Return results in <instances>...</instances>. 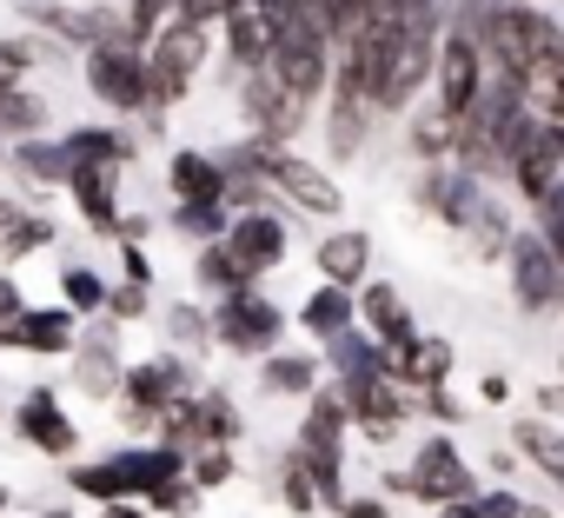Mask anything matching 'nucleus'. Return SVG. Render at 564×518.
I'll return each instance as SVG.
<instances>
[{
	"label": "nucleus",
	"instance_id": "f257e3e1",
	"mask_svg": "<svg viewBox=\"0 0 564 518\" xmlns=\"http://www.w3.org/2000/svg\"><path fill=\"white\" fill-rule=\"evenodd\" d=\"M265 67L279 74V87H286V94L319 100V87L333 80V28H326V14H319V0H306V8L279 28V47H272Z\"/></svg>",
	"mask_w": 564,
	"mask_h": 518
},
{
	"label": "nucleus",
	"instance_id": "f03ea898",
	"mask_svg": "<svg viewBox=\"0 0 564 518\" xmlns=\"http://www.w3.org/2000/svg\"><path fill=\"white\" fill-rule=\"evenodd\" d=\"M206 61H213V28L173 14V21L147 41V107H173V100L199 80Z\"/></svg>",
	"mask_w": 564,
	"mask_h": 518
},
{
	"label": "nucleus",
	"instance_id": "7ed1b4c3",
	"mask_svg": "<svg viewBox=\"0 0 564 518\" xmlns=\"http://www.w3.org/2000/svg\"><path fill=\"white\" fill-rule=\"evenodd\" d=\"M226 173H252V180H265V186H279L293 206H306V213H319V219H333L339 213V186L313 166V160H300V153H286V147H265V140H246L239 147V160L226 166Z\"/></svg>",
	"mask_w": 564,
	"mask_h": 518
},
{
	"label": "nucleus",
	"instance_id": "20e7f679",
	"mask_svg": "<svg viewBox=\"0 0 564 518\" xmlns=\"http://www.w3.org/2000/svg\"><path fill=\"white\" fill-rule=\"evenodd\" d=\"M392 492L425 498V505H465V498H478V478H471V465L458 458V445H452L445 432H425V439H419L412 472H399V478H392Z\"/></svg>",
	"mask_w": 564,
	"mask_h": 518
},
{
	"label": "nucleus",
	"instance_id": "39448f33",
	"mask_svg": "<svg viewBox=\"0 0 564 518\" xmlns=\"http://www.w3.org/2000/svg\"><path fill=\"white\" fill-rule=\"evenodd\" d=\"M518 100L538 127L564 133V34L551 21H538V34H531V54L518 67Z\"/></svg>",
	"mask_w": 564,
	"mask_h": 518
},
{
	"label": "nucleus",
	"instance_id": "423d86ee",
	"mask_svg": "<svg viewBox=\"0 0 564 518\" xmlns=\"http://www.w3.org/2000/svg\"><path fill=\"white\" fill-rule=\"evenodd\" d=\"M239 114H246L252 140H265V147H286V140H293V133L306 127L313 100L286 94V87H279V74H272V67H252V74H239Z\"/></svg>",
	"mask_w": 564,
	"mask_h": 518
},
{
	"label": "nucleus",
	"instance_id": "0eeeda50",
	"mask_svg": "<svg viewBox=\"0 0 564 518\" xmlns=\"http://www.w3.org/2000/svg\"><path fill=\"white\" fill-rule=\"evenodd\" d=\"M438 67V21H405L399 41H392V61H386V80H379V107H412L419 87L432 80Z\"/></svg>",
	"mask_w": 564,
	"mask_h": 518
},
{
	"label": "nucleus",
	"instance_id": "6e6552de",
	"mask_svg": "<svg viewBox=\"0 0 564 518\" xmlns=\"http://www.w3.org/2000/svg\"><path fill=\"white\" fill-rule=\"evenodd\" d=\"M87 87H94V100H107L120 114H140L147 107V47L107 34L100 47H87Z\"/></svg>",
	"mask_w": 564,
	"mask_h": 518
},
{
	"label": "nucleus",
	"instance_id": "1a4fd4ad",
	"mask_svg": "<svg viewBox=\"0 0 564 518\" xmlns=\"http://www.w3.org/2000/svg\"><path fill=\"white\" fill-rule=\"evenodd\" d=\"M425 199H432L458 233H471L478 252H498V246H505V219H498V206L485 199V186H478L471 173H432V180H425Z\"/></svg>",
	"mask_w": 564,
	"mask_h": 518
},
{
	"label": "nucleus",
	"instance_id": "9d476101",
	"mask_svg": "<svg viewBox=\"0 0 564 518\" xmlns=\"http://www.w3.org/2000/svg\"><path fill=\"white\" fill-rule=\"evenodd\" d=\"M279 326H286V320H279V306L259 300V293H232V300H219V313H213V339L232 346V353H252V359L272 353Z\"/></svg>",
	"mask_w": 564,
	"mask_h": 518
},
{
	"label": "nucleus",
	"instance_id": "9b49d317",
	"mask_svg": "<svg viewBox=\"0 0 564 518\" xmlns=\"http://www.w3.org/2000/svg\"><path fill=\"white\" fill-rule=\"evenodd\" d=\"M478 87H485V54H478L471 41L445 34V41H438V67H432V100H438L452 120H465L471 100H478Z\"/></svg>",
	"mask_w": 564,
	"mask_h": 518
},
{
	"label": "nucleus",
	"instance_id": "f8f14e48",
	"mask_svg": "<svg viewBox=\"0 0 564 518\" xmlns=\"http://www.w3.org/2000/svg\"><path fill=\"white\" fill-rule=\"evenodd\" d=\"M505 252H511V293H518V306H524V313L557 306V293H564V267L551 259V246L524 233V239H511Z\"/></svg>",
	"mask_w": 564,
	"mask_h": 518
},
{
	"label": "nucleus",
	"instance_id": "ddd939ff",
	"mask_svg": "<svg viewBox=\"0 0 564 518\" xmlns=\"http://www.w3.org/2000/svg\"><path fill=\"white\" fill-rule=\"evenodd\" d=\"M219 246L232 252V267H239L246 280H265L279 259H286V226H279L272 213H239Z\"/></svg>",
	"mask_w": 564,
	"mask_h": 518
},
{
	"label": "nucleus",
	"instance_id": "4468645a",
	"mask_svg": "<svg viewBox=\"0 0 564 518\" xmlns=\"http://www.w3.org/2000/svg\"><path fill=\"white\" fill-rule=\"evenodd\" d=\"M219 34H226V61H232L239 74L265 67V61H272V47H279V21L259 8V0H232L226 21H219Z\"/></svg>",
	"mask_w": 564,
	"mask_h": 518
},
{
	"label": "nucleus",
	"instance_id": "2eb2a0df",
	"mask_svg": "<svg viewBox=\"0 0 564 518\" xmlns=\"http://www.w3.org/2000/svg\"><path fill=\"white\" fill-rule=\"evenodd\" d=\"M366 133H372V94L359 87V74L333 67V107H326V140H333V153L352 160V153L366 147Z\"/></svg>",
	"mask_w": 564,
	"mask_h": 518
},
{
	"label": "nucleus",
	"instance_id": "dca6fc26",
	"mask_svg": "<svg viewBox=\"0 0 564 518\" xmlns=\"http://www.w3.org/2000/svg\"><path fill=\"white\" fill-rule=\"evenodd\" d=\"M107 465H113V478H120L127 498H147V505H153L166 485H180L186 452H173V445H133V452H113Z\"/></svg>",
	"mask_w": 564,
	"mask_h": 518
},
{
	"label": "nucleus",
	"instance_id": "f3484780",
	"mask_svg": "<svg viewBox=\"0 0 564 518\" xmlns=\"http://www.w3.org/2000/svg\"><path fill=\"white\" fill-rule=\"evenodd\" d=\"M313 267H319V287L352 293V287H366V280H372V239H366L359 226H339V233H326V239H319Z\"/></svg>",
	"mask_w": 564,
	"mask_h": 518
},
{
	"label": "nucleus",
	"instance_id": "a211bd4d",
	"mask_svg": "<svg viewBox=\"0 0 564 518\" xmlns=\"http://www.w3.org/2000/svg\"><path fill=\"white\" fill-rule=\"evenodd\" d=\"M14 432L34 445V452H54V458H67L74 445H80V432H74V419L61 412V399L47 392V386H34L28 399H21V412H14Z\"/></svg>",
	"mask_w": 564,
	"mask_h": 518
},
{
	"label": "nucleus",
	"instance_id": "6ab92c4d",
	"mask_svg": "<svg viewBox=\"0 0 564 518\" xmlns=\"http://www.w3.org/2000/svg\"><path fill=\"white\" fill-rule=\"evenodd\" d=\"M120 386H127V406H133V419L147 425V419H160L173 399H186V366H180V359H140V366H133Z\"/></svg>",
	"mask_w": 564,
	"mask_h": 518
},
{
	"label": "nucleus",
	"instance_id": "aec40b11",
	"mask_svg": "<svg viewBox=\"0 0 564 518\" xmlns=\"http://www.w3.org/2000/svg\"><path fill=\"white\" fill-rule=\"evenodd\" d=\"M359 320L372 326V346H379V353H399V346H412V339H419L412 306H405L386 280H366V287H359Z\"/></svg>",
	"mask_w": 564,
	"mask_h": 518
},
{
	"label": "nucleus",
	"instance_id": "412c9836",
	"mask_svg": "<svg viewBox=\"0 0 564 518\" xmlns=\"http://www.w3.org/2000/svg\"><path fill=\"white\" fill-rule=\"evenodd\" d=\"M67 193H74V206L87 213V226L107 239V233H127V219H120V193H113V166H80V173H67Z\"/></svg>",
	"mask_w": 564,
	"mask_h": 518
},
{
	"label": "nucleus",
	"instance_id": "4be33fe9",
	"mask_svg": "<svg viewBox=\"0 0 564 518\" xmlns=\"http://www.w3.org/2000/svg\"><path fill=\"white\" fill-rule=\"evenodd\" d=\"M386 373H392L399 386H412V392H438V386L452 379V346H445V339H412V346L386 353Z\"/></svg>",
	"mask_w": 564,
	"mask_h": 518
},
{
	"label": "nucleus",
	"instance_id": "5701e85b",
	"mask_svg": "<svg viewBox=\"0 0 564 518\" xmlns=\"http://www.w3.org/2000/svg\"><path fill=\"white\" fill-rule=\"evenodd\" d=\"M8 333H14V346H28V353H80V326H74L67 306H28Z\"/></svg>",
	"mask_w": 564,
	"mask_h": 518
},
{
	"label": "nucleus",
	"instance_id": "b1692460",
	"mask_svg": "<svg viewBox=\"0 0 564 518\" xmlns=\"http://www.w3.org/2000/svg\"><path fill=\"white\" fill-rule=\"evenodd\" d=\"M557 173H564V133L538 127V133H531V147L518 153L511 180H518V193H524V199H544V193L557 186Z\"/></svg>",
	"mask_w": 564,
	"mask_h": 518
},
{
	"label": "nucleus",
	"instance_id": "393cba45",
	"mask_svg": "<svg viewBox=\"0 0 564 518\" xmlns=\"http://www.w3.org/2000/svg\"><path fill=\"white\" fill-rule=\"evenodd\" d=\"M166 180H173V199H180V206H213V199H226V166H219L213 153H193V147L173 153V173H166Z\"/></svg>",
	"mask_w": 564,
	"mask_h": 518
},
{
	"label": "nucleus",
	"instance_id": "a878e982",
	"mask_svg": "<svg viewBox=\"0 0 564 518\" xmlns=\"http://www.w3.org/2000/svg\"><path fill=\"white\" fill-rule=\"evenodd\" d=\"M352 320H359V300H352V293H339V287H319V293L300 306V326H306V333H319L326 346H333V339H346V333H352Z\"/></svg>",
	"mask_w": 564,
	"mask_h": 518
},
{
	"label": "nucleus",
	"instance_id": "bb28decb",
	"mask_svg": "<svg viewBox=\"0 0 564 518\" xmlns=\"http://www.w3.org/2000/svg\"><path fill=\"white\" fill-rule=\"evenodd\" d=\"M120 153H127V140H120L113 127H80V133H67V140H61L67 173H80V166H113Z\"/></svg>",
	"mask_w": 564,
	"mask_h": 518
},
{
	"label": "nucleus",
	"instance_id": "cd10ccee",
	"mask_svg": "<svg viewBox=\"0 0 564 518\" xmlns=\"http://www.w3.org/2000/svg\"><path fill=\"white\" fill-rule=\"evenodd\" d=\"M511 439H518V452H524V458H531V465H538L551 485H564V432H557V425H544V419H524Z\"/></svg>",
	"mask_w": 564,
	"mask_h": 518
},
{
	"label": "nucleus",
	"instance_id": "c85d7f7f",
	"mask_svg": "<svg viewBox=\"0 0 564 518\" xmlns=\"http://www.w3.org/2000/svg\"><path fill=\"white\" fill-rule=\"evenodd\" d=\"M41 120H47V100H41V94H28V87L0 94V133H14V140H34V133H41Z\"/></svg>",
	"mask_w": 564,
	"mask_h": 518
},
{
	"label": "nucleus",
	"instance_id": "c756f323",
	"mask_svg": "<svg viewBox=\"0 0 564 518\" xmlns=\"http://www.w3.org/2000/svg\"><path fill=\"white\" fill-rule=\"evenodd\" d=\"M199 287H206V293H219V300L252 293V280L232 267V252H226V246H199Z\"/></svg>",
	"mask_w": 564,
	"mask_h": 518
},
{
	"label": "nucleus",
	"instance_id": "7c9ffc66",
	"mask_svg": "<svg viewBox=\"0 0 564 518\" xmlns=\"http://www.w3.org/2000/svg\"><path fill=\"white\" fill-rule=\"evenodd\" d=\"M14 166L28 173V180H41V186H67V160H61V140H21L14 147Z\"/></svg>",
	"mask_w": 564,
	"mask_h": 518
},
{
	"label": "nucleus",
	"instance_id": "2f4dec72",
	"mask_svg": "<svg viewBox=\"0 0 564 518\" xmlns=\"http://www.w3.org/2000/svg\"><path fill=\"white\" fill-rule=\"evenodd\" d=\"M452 140H458V120L432 100V107H419V120H412V147L419 153H452Z\"/></svg>",
	"mask_w": 564,
	"mask_h": 518
},
{
	"label": "nucleus",
	"instance_id": "473e14b6",
	"mask_svg": "<svg viewBox=\"0 0 564 518\" xmlns=\"http://www.w3.org/2000/svg\"><path fill=\"white\" fill-rule=\"evenodd\" d=\"M61 293H67V313H107V280L94 267H67Z\"/></svg>",
	"mask_w": 564,
	"mask_h": 518
},
{
	"label": "nucleus",
	"instance_id": "72a5a7b5",
	"mask_svg": "<svg viewBox=\"0 0 564 518\" xmlns=\"http://www.w3.org/2000/svg\"><path fill=\"white\" fill-rule=\"evenodd\" d=\"M113 379H120V373H113V333H107V339H87V346H80V386H87L94 399H107Z\"/></svg>",
	"mask_w": 564,
	"mask_h": 518
},
{
	"label": "nucleus",
	"instance_id": "f704fd0d",
	"mask_svg": "<svg viewBox=\"0 0 564 518\" xmlns=\"http://www.w3.org/2000/svg\"><path fill=\"white\" fill-rule=\"evenodd\" d=\"M173 226H180L186 239H206V246H219L232 219H226V199H213V206H180V213H173Z\"/></svg>",
	"mask_w": 564,
	"mask_h": 518
},
{
	"label": "nucleus",
	"instance_id": "c9c22d12",
	"mask_svg": "<svg viewBox=\"0 0 564 518\" xmlns=\"http://www.w3.org/2000/svg\"><path fill=\"white\" fill-rule=\"evenodd\" d=\"M265 386H272V392H313V386H319V366H313L306 353L265 359Z\"/></svg>",
	"mask_w": 564,
	"mask_h": 518
},
{
	"label": "nucleus",
	"instance_id": "e433bc0d",
	"mask_svg": "<svg viewBox=\"0 0 564 518\" xmlns=\"http://www.w3.org/2000/svg\"><path fill=\"white\" fill-rule=\"evenodd\" d=\"M538 239L551 246V259H557V267H564V180L538 199Z\"/></svg>",
	"mask_w": 564,
	"mask_h": 518
},
{
	"label": "nucleus",
	"instance_id": "4c0bfd02",
	"mask_svg": "<svg viewBox=\"0 0 564 518\" xmlns=\"http://www.w3.org/2000/svg\"><path fill=\"white\" fill-rule=\"evenodd\" d=\"M74 492H87V498H100V505H127V492H120V478H113V465H107V458L74 465Z\"/></svg>",
	"mask_w": 564,
	"mask_h": 518
},
{
	"label": "nucleus",
	"instance_id": "58836bf2",
	"mask_svg": "<svg viewBox=\"0 0 564 518\" xmlns=\"http://www.w3.org/2000/svg\"><path fill=\"white\" fill-rule=\"evenodd\" d=\"M232 478V452L226 445H206L199 458H193V492H213V485H226Z\"/></svg>",
	"mask_w": 564,
	"mask_h": 518
},
{
	"label": "nucleus",
	"instance_id": "ea45409f",
	"mask_svg": "<svg viewBox=\"0 0 564 518\" xmlns=\"http://www.w3.org/2000/svg\"><path fill=\"white\" fill-rule=\"evenodd\" d=\"M28 67H34V47L28 41H0V94H14L28 80Z\"/></svg>",
	"mask_w": 564,
	"mask_h": 518
},
{
	"label": "nucleus",
	"instance_id": "a19ab883",
	"mask_svg": "<svg viewBox=\"0 0 564 518\" xmlns=\"http://www.w3.org/2000/svg\"><path fill=\"white\" fill-rule=\"evenodd\" d=\"M366 8H372V0H319V14H326L333 41H352V28L366 21Z\"/></svg>",
	"mask_w": 564,
	"mask_h": 518
},
{
	"label": "nucleus",
	"instance_id": "79ce46f5",
	"mask_svg": "<svg viewBox=\"0 0 564 518\" xmlns=\"http://www.w3.org/2000/svg\"><path fill=\"white\" fill-rule=\"evenodd\" d=\"M166 326H173V339H180V346H213V320H206V313H193V306H173V313H166Z\"/></svg>",
	"mask_w": 564,
	"mask_h": 518
},
{
	"label": "nucleus",
	"instance_id": "37998d69",
	"mask_svg": "<svg viewBox=\"0 0 564 518\" xmlns=\"http://www.w3.org/2000/svg\"><path fill=\"white\" fill-rule=\"evenodd\" d=\"M47 239H54V226H47V219H21L8 239H0V252H8V259H28V252H34V246H47Z\"/></svg>",
	"mask_w": 564,
	"mask_h": 518
},
{
	"label": "nucleus",
	"instance_id": "c03bdc74",
	"mask_svg": "<svg viewBox=\"0 0 564 518\" xmlns=\"http://www.w3.org/2000/svg\"><path fill=\"white\" fill-rule=\"evenodd\" d=\"M286 505H293V511H319V505H326V498H319V485H313V472H306L300 458L286 465Z\"/></svg>",
	"mask_w": 564,
	"mask_h": 518
},
{
	"label": "nucleus",
	"instance_id": "a18cd8bd",
	"mask_svg": "<svg viewBox=\"0 0 564 518\" xmlns=\"http://www.w3.org/2000/svg\"><path fill=\"white\" fill-rule=\"evenodd\" d=\"M471 511H478V518H538V511H524L511 492H478V498H471Z\"/></svg>",
	"mask_w": 564,
	"mask_h": 518
},
{
	"label": "nucleus",
	"instance_id": "49530a36",
	"mask_svg": "<svg viewBox=\"0 0 564 518\" xmlns=\"http://www.w3.org/2000/svg\"><path fill=\"white\" fill-rule=\"evenodd\" d=\"M226 8H232V0H180V21L213 28V21H226Z\"/></svg>",
	"mask_w": 564,
	"mask_h": 518
},
{
	"label": "nucleus",
	"instance_id": "de8ad7c7",
	"mask_svg": "<svg viewBox=\"0 0 564 518\" xmlns=\"http://www.w3.org/2000/svg\"><path fill=\"white\" fill-rule=\"evenodd\" d=\"M339 518H392V511H386V498H352L346 492L339 498Z\"/></svg>",
	"mask_w": 564,
	"mask_h": 518
},
{
	"label": "nucleus",
	"instance_id": "09e8293b",
	"mask_svg": "<svg viewBox=\"0 0 564 518\" xmlns=\"http://www.w3.org/2000/svg\"><path fill=\"white\" fill-rule=\"evenodd\" d=\"M140 306H147V293H140V287H120V293H107V313H120V320H133Z\"/></svg>",
	"mask_w": 564,
	"mask_h": 518
},
{
	"label": "nucleus",
	"instance_id": "8fccbe9b",
	"mask_svg": "<svg viewBox=\"0 0 564 518\" xmlns=\"http://www.w3.org/2000/svg\"><path fill=\"white\" fill-rule=\"evenodd\" d=\"M153 511H193V485L180 478V485H166L160 498H153Z\"/></svg>",
	"mask_w": 564,
	"mask_h": 518
},
{
	"label": "nucleus",
	"instance_id": "3c124183",
	"mask_svg": "<svg viewBox=\"0 0 564 518\" xmlns=\"http://www.w3.org/2000/svg\"><path fill=\"white\" fill-rule=\"evenodd\" d=\"M21 313H28V306H21V287H14V280H0V326H14Z\"/></svg>",
	"mask_w": 564,
	"mask_h": 518
},
{
	"label": "nucleus",
	"instance_id": "603ef678",
	"mask_svg": "<svg viewBox=\"0 0 564 518\" xmlns=\"http://www.w3.org/2000/svg\"><path fill=\"white\" fill-rule=\"evenodd\" d=\"M147 280H153V273H147V252H140V246H127V287H140V293H147Z\"/></svg>",
	"mask_w": 564,
	"mask_h": 518
},
{
	"label": "nucleus",
	"instance_id": "864d4df0",
	"mask_svg": "<svg viewBox=\"0 0 564 518\" xmlns=\"http://www.w3.org/2000/svg\"><path fill=\"white\" fill-rule=\"evenodd\" d=\"M259 8H265V14H272V21H279V28H286V21H293V14H300V8H306V0H259Z\"/></svg>",
	"mask_w": 564,
	"mask_h": 518
},
{
	"label": "nucleus",
	"instance_id": "5fc2aeb1",
	"mask_svg": "<svg viewBox=\"0 0 564 518\" xmlns=\"http://www.w3.org/2000/svg\"><path fill=\"white\" fill-rule=\"evenodd\" d=\"M21 219H28V213H21V206H14V199H0V239H8V233H14V226H21Z\"/></svg>",
	"mask_w": 564,
	"mask_h": 518
},
{
	"label": "nucleus",
	"instance_id": "6e6d98bb",
	"mask_svg": "<svg viewBox=\"0 0 564 518\" xmlns=\"http://www.w3.org/2000/svg\"><path fill=\"white\" fill-rule=\"evenodd\" d=\"M438 518H478V511H471V498H465V505H438Z\"/></svg>",
	"mask_w": 564,
	"mask_h": 518
},
{
	"label": "nucleus",
	"instance_id": "4d7b16f0",
	"mask_svg": "<svg viewBox=\"0 0 564 518\" xmlns=\"http://www.w3.org/2000/svg\"><path fill=\"white\" fill-rule=\"evenodd\" d=\"M100 518H147V511H133V505H107Z\"/></svg>",
	"mask_w": 564,
	"mask_h": 518
},
{
	"label": "nucleus",
	"instance_id": "13d9d810",
	"mask_svg": "<svg viewBox=\"0 0 564 518\" xmlns=\"http://www.w3.org/2000/svg\"><path fill=\"white\" fill-rule=\"evenodd\" d=\"M41 518H67V511H41Z\"/></svg>",
	"mask_w": 564,
	"mask_h": 518
},
{
	"label": "nucleus",
	"instance_id": "bf43d9fd",
	"mask_svg": "<svg viewBox=\"0 0 564 518\" xmlns=\"http://www.w3.org/2000/svg\"><path fill=\"white\" fill-rule=\"evenodd\" d=\"M0 505H8V492H0Z\"/></svg>",
	"mask_w": 564,
	"mask_h": 518
},
{
	"label": "nucleus",
	"instance_id": "052dcab7",
	"mask_svg": "<svg viewBox=\"0 0 564 518\" xmlns=\"http://www.w3.org/2000/svg\"><path fill=\"white\" fill-rule=\"evenodd\" d=\"M557 300H564V293H557Z\"/></svg>",
	"mask_w": 564,
	"mask_h": 518
}]
</instances>
